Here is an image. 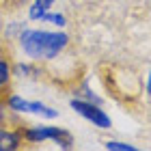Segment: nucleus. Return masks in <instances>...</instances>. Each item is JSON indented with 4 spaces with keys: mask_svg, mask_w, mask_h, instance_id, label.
Wrapping results in <instances>:
<instances>
[{
    "mask_svg": "<svg viewBox=\"0 0 151 151\" xmlns=\"http://www.w3.org/2000/svg\"><path fill=\"white\" fill-rule=\"evenodd\" d=\"M0 140H2V151H11L17 147V138L9 132H2V136H0Z\"/></svg>",
    "mask_w": 151,
    "mask_h": 151,
    "instance_id": "nucleus-5",
    "label": "nucleus"
},
{
    "mask_svg": "<svg viewBox=\"0 0 151 151\" xmlns=\"http://www.w3.org/2000/svg\"><path fill=\"white\" fill-rule=\"evenodd\" d=\"M0 73H2V82H6V65H0Z\"/></svg>",
    "mask_w": 151,
    "mask_h": 151,
    "instance_id": "nucleus-9",
    "label": "nucleus"
},
{
    "mask_svg": "<svg viewBox=\"0 0 151 151\" xmlns=\"http://www.w3.org/2000/svg\"><path fill=\"white\" fill-rule=\"evenodd\" d=\"M108 149H123V151H132V147H129V145H121V142H110V145H108Z\"/></svg>",
    "mask_w": 151,
    "mask_h": 151,
    "instance_id": "nucleus-7",
    "label": "nucleus"
},
{
    "mask_svg": "<svg viewBox=\"0 0 151 151\" xmlns=\"http://www.w3.org/2000/svg\"><path fill=\"white\" fill-rule=\"evenodd\" d=\"M11 106L17 108V110L39 112V114H45V116H54V114H56L54 110H50V108H45V106H41V104H30V101H24V99H19V97H13L11 99Z\"/></svg>",
    "mask_w": 151,
    "mask_h": 151,
    "instance_id": "nucleus-4",
    "label": "nucleus"
},
{
    "mask_svg": "<svg viewBox=\"0 0 151 151\" xmlns=\"http://www.w3.org/2000/svg\"><path fill=\"white\" fill-rule=\"evenodd\" d=\"M24 50L30 52V54H43V56H52L56 54L60 47L67 43V37L60 35V32H41V30H35V32H26L24 39Z\"/></svg>",
    "mask_w": 151,
    "mask_h": 151,
    "instance_id": "nucleus-1",
    "label": "nucleus"
},
{
    "mask_svg": "<svg viewBox=\"0 0 151 151\" xmlns=\"http://www.w3.org/2000/svg\"><path fill=\"white\" fill-rule=\"evenodd\" d=\"M47 4H52V0H39V2L32 6L30 15H32V17H43V11H45V6H47Z\"/></svg>",
    "mask_w": 151,
    "mask_h": 151,
    "instance_id": "nucleus-6",
    "label": "nucleus"
},
{
    "mask_svg": "<svg viewBox=\"0 0 151 151\" xmlns=\"http://www.w3.org/2000/svg\"><path fill=\"white\" fill-rule=\"evenodd\" d=\"M28 138L30 140H43V138H54L60 147H69L71 145V138L69 134L63 132V129H56V127H39V129H32L28 132Z\"/></svg>",
    "mask_w": 151,
    "mask_h": 151,
    "instance_id": "nucleus-2",
    "label": "nucleus"
},
{
    "mask_svg": "<svg viewBox=\"0 0 151 151\" xmlns=\"http://www.w3.org/2000/svg\"><path fill=\"white\" fill-rule=\"evenodd\" d=\"M43 17H45V19H52L54 24H65V19L58 17V15H43Z\"/></svg>",
    "mask_w": 151,
    "mask_h": 151,
    "instance_id": "nucleus-8",
    "label": "nucleus"
},
{
    "mask_svg": "<svg viewBox=\"0 0 151 151\" xmlns=\"http://www.w3.org/2000/svg\"><path fill=\"white\" fill-rule=\"evenodd\" d=\"M71 106L78 110L82 116H86V119H91L93 123H97V125H101V127H108L110 125V119L101 112V110H97L95 106H88V104H82V101H71Z\"/></svg>",
    "mask_w": 151,
    "mask_h": 151,
    "instance_id": "nucleus-3",
    "label": "nucleus"
}]
</instances>
